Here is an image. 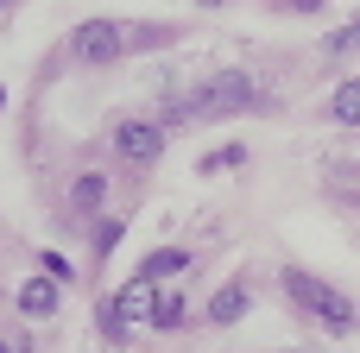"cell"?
<instances>
[{
  "label": "cell",
  "mask_w": 360,
  "mask_h": 353,
  "mask_svg": "<svg viewBox=\"0 0 360 353\" xmlns=\"http://www.w3.org/2000/svg\"><path fill=\"white\" fill-rule=\"evenodd\" d=\"M177 322H184V297H177V291H158V303H152V328L171 335Z\"/></svg>",
  "instance_id": "8fae6325"
},
{
  "label": "cell",
  "mask_w": 360,
  "mask_h": 353,
  "mask_svg": "<svg viewBox=\"0 0 360 353\" xmlns=\"http://www.w3.org/2000/svg\"><path fill=\"white\" fill-rule=\"evenodd\" d=\"M234 164H247V145H221V152H209L196 171H202V177H215V171H234Z\"/></svg>",
  "instance_id": "7c38bea8"
},
{
  "label": "cell",
  "mask_w": 360,
  "mask_h": 353,
  "mask_svg": "<svg viewBox=\"0 0 360 353\" xmlns=\"http://www.w3.org/2000/svg\"><path fill=\"white\" fill-rule=\"evenodd\" d=\"M329 120H335V126H360V76H348V82L329 95Z\"/></svg>",
  "instance_id": "30bf717a"
},
{
  "label": "cell",
  "mask_w": 360,
  "mask_h": 353,
  "mask_svg": "<svg viewBox=\"0 0 360 353\" xmlns=\"http://www.w3.org/2000/svg\"><path fill=\"white\" fill-rule=\"evenodd\" d=\"M101 202H108V177H101V171H82V177L70 183V208H76V215H95Z\"/></svg>",
  "instance_id": "9c48e42d"
},
{
  "label": "cell",
  "mask_w": 360,
  "mask_h": 353,
  "mask_svg": "<svg viewBox=\"0 0 360 353\" xmlns=\"http://www.w3.org/2000/svg\"><path fill=\"white\" fill-rule=\"evenodd\" d=\"M196 6H221V0H196Z\"/></svg>",
  "instance_id": "e0dca14e"
},
{
  "label": "cell",
  "mask_w": 360,
  "mask_h": 353,
  "mask_svg": "<svg viewBox=\"0 0 360 353\" xmlns=\"http://www.w3.org/2000/svg\"><path fill=\"white\" fill-rule=\"evenodd\" d=\"M323 44H329V51H360V19H354V25H342V32H329Z\"/></svg>",
  "instance_id": "5bb4252c"
},
{
  "label": "cell",
  "mask_w": 360,
  "mask_h": 353,
  "mask_svg": "<svg viewBox=\"0 0 360 353\" xmlns=\"http://www.w3.org/2000/svg\"><path fill=\"white\" fill-rule=\"evenodd\" d=\"M0 353H13V347H0Z\"/></svg>",
  "instance_id": "ac0fdd59"
},
{
  "label": "cell",
  "mask_w": 360,
  "mask_h": 353,
  "mask_svg": "<svg viewBox=\"0 0 360 353\" xmlns=\"http://www.w3.org/2000/svg\"><path fill=\"white\" fill-rule=\"evenodd\" d=\"M278 6H291V13H316L323 0H278Z\"/></svg>",
  "instance_id": "2e32d148"
},
{
  "label": "cell",
  "mask_w": 360,
  "mask_h": 353,
  "mask_svg": "<svg viewBox=\"0 0 360 353\" xmlns=\"http://www.w3.org/2000/svg\"><path fill=\"white\" fill-rule=\"evenodd\" d=\"M165 120H120L114 126V152H120V164H158L165 158Z\"/></svg>",
  "instance_id": "5b68a950"
},
{
  "label": "cell",
  "mask_w": 360,
  "mask_h": 353,
  "mask_svg": "<svg viewBox=\"0 0 360 353\" xmlns=\"http://www.w3.org/2000/svg\"><path fill=\"white\" fill-rule=\"evenodd\" d=\"M152 303H158V284L127 278V284H120V297H108V303H101V335H108V341H120L127 328L152 322Z\"/></svg>",
  "instance_id": "3957f363"
},
{
  "label": "cell",
  "mask_w": 360,
  "mask_h": 353,
  "mask_svg": "<svg viewBox=\"0 0 360 353\" xmlns=\"http://www.w3.org/2000/svg\"><path fill=\"white\" fill-rule=\"evenodd\" d=\"M247 309H253V297H247V284H221V291L209 297V322H215V328H234V322H240Z\"/></svg>",
  "instance_id": "52a82bcc"
},
{
  "label": "cell",
  "mask_w": 360,
  "mask_h": 353,
  "mask_svg": "<svg viewBox=\"0 0 360 353\" xmlns=\"http://www.w3.org/2000/svg\"><path fill=\"white\" fill-rule=\"evenodd\" d=\"M70 51H76L82 63H120V57L133 51V32H127L120 19H82L76 38H70Z\"/></svg>",
  "instance_id": "277c9868"
},
{
  "label": "cell",
  "mask_w": 360,
  "mask_h": 353,
  "mask_svg": "<svg viewBox=\"0 0 360 353\" xmlns=\"http://www.w3.org/2000/svg\"><path fill=\"white\" fill-rule=\"evenodd\" d=\"M285 297H291L304 316H316L329 335H354L360 328V309L335 291V284H323V278H310V272H285Z\"/></svg>",
  "instance_id": "7a4b0ae2"
},
{
  "label": "cell",
  "mask_w": 360,
  "mask_h": 353,
  "mask_svg": "<svg viewBox=\"0 0 360 353\" xmlns=\"http://www.w3.org/2000/svg\"><path fill=\"white\" fill-rule=\"evenodd\" d=\"M44 278H57V284H63V278H70V259H63V253H44Z\"/></svg>",
  "instance_id": "9a60e30c"
},
{
  "label": "cell",
  "mask_w": 360,
  "mask_h": 353,
  "mask_svg": "<svg viewBox=\"0 0 360 353\" xmlns=\"http://www.w3.org/2000/svg\"><path fill=\"white\" fill-rule=\"evenodd\" d=\"M57 303H63L57 278H25V284H19V316H25V322H44V316H57Z\"/></svg>",
  "instance_id": "8992f818"
},
{
  "label": "cell",
  "mask_w": 360,
  "mask_h": 353,
  "mask_svg": "<svg viewBox=\"0 0 360 353\" xmlns=\"http://www.w3.org/2000/svg\"><path fill=\"white\" fill-rule=\"evenodd\" d=\"M120 234H127V221H95V246H101V253H114Z\"/></svg>",
  "instance_id": "4fadbf2b"
},
{
  "label": "cell",
  "mask_w": 360,
  "mask_h": 353,
  "mask_svg": "<svg viewBox=\"0 0 360 353\" xmlns=\"http://www.w3.org/2000/svg\"><path fill=\"white\" fill-rule=\"evenodd\" d=\"M247 107H259V82L247 69H221V76L184 88L171 101V120H228V114H247Z\"/></svg>",
  "instance_id": "6da1fadb"
},
{
  "label": "cell",
  "mask_w": 360,
  "mask_h": 353,
  "mask_svg": "<svg viewBox=\"0 0 360 353\" xmlns=\"http://www.w3.org/2000/svg\"><path fill=\"white\" fill-rule=\"evenodd\" d=\"M177 272H190V253H184V246H158V253L139 259V278H146V284H165V278H177Z\"/></svg>",
  "instance_id": "ba28073f"
}]
</instances>
